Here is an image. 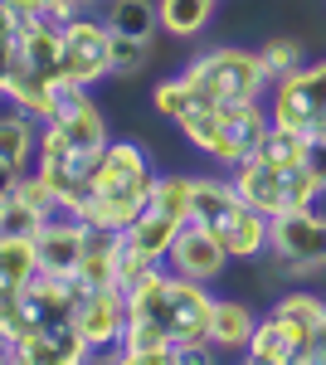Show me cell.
Wrapping results in <instances>:
<instances>
[{
	"mask_svg": "<svg viewBox=\"0 0 326 365\" xmlns=\"http://www.w3.org/2000/svg\"><path fill=\"white\" fill-rule=\"evenodd\" d=\"M151 108L219 170H234L239 161H248L268 132V103H205V98H195V88L180 73L151 88Z\"/></svg>",
	"mask_w": 326,
	"mask_h": 365,
	"instance_id": "6da1fadb",
	"label": "cell"
},
{
	"mask_svg": "<svg viewBox=\"0 0 326 365\" xmlns=\"http://www.w3.org/2000/svg\"><path fill=\"white\" fill-rule=\"evenodd\" d=\"M127 292V317H146L156 322L165 336L175 341L180 361H215V346H210V307H215V292L205 282H190L170 268H146Z\"/></svg>",
	"mask_w": 326,
	"mask_h": 365,
	"instance_id": "7a4b0ae2",
	"label": "cell"
},
{
	"mask_svg": "<svg viewBox=\"0 0 326 365\" xmlns=\"http://www.w3.org/2000/svg\"><path fill=\"white\" fill-rule=\"evenodd\" d=\"M190 220L215 234L219 249L229 253V263H258L268 253V215H258L229 185V175H195Z\"/></svg>",
	"mask_w": 326,
	"mask_h": 365,
	"instance_id": "3957f363",
	"label": "cell"
},
{
	"mask_svg": "<svg viewBox=\"0 0 326 365\" xmlns=\"http://www.w3.org/2000/svg\"><path fill=\"white\" fill-rule=\"evenodd\" d=\"M180 78L195 88V98L205 103H263L272 88V73L258 49L244 44H215L205 54H195Z\"/></svg>",
	"mask_w": 326,
	"mask_h": 365,
	"instance_id": "277c9868",
	"label": "cell"
},
{
	"mask_svg": "<svg viewBox=\"0 0 326 365\" xmlns=\"http://www.w3.org/2000/svg\"><path fill=\"white\" fill-rule=\"evenodd\" d=\"M263 103H268L272 127H287V132H297L307 141L326 137V58L297 63L292 73L272 78Z\"/></svg>",
	"mask_w": 326,
	"mask_h": 365,
	"instance_id": "5b68a950",
	"label": "cell"
},
{
	"mask_svg": "<svg viewBox=\"0 0 326 365\" xmlns=\"http://www.w3.org/2000/svg\"><path fill=\"white\" fill-rule=\"evenodd\" d=\"M229 185L258 210V215H287V210H312L322 200V185L312 180V170H282V166H268L263 156H248L239 161L234 170H224Z\"/></svg>",
	"mask_w": 326,
	"mask_h": 365,
	"instance_id": "8992f818",
	"label": "cell"
},
{
	"mask_svg": "<svg viewBox=\"0 0 326 365\" xmlns=\"http://www.w3.org/2000/svg\"><path fill=\"white\" fill-rule=\"evenodd\" d=\"M287 278H317L326 273V215L312 210H287L268 220V253Z\"/></svg>",
	"mask_w": 326,
	"mask_h": 365,
	"instance_id": "52a82bcc",
	"label": "cell"
},
{
	"mask_svg": "<svg viewBox=\"0 0 326 365\" xmlns=\"http://www.w3.org/2000/svg\"><path fill=\"white\" fill-rule=\"evenodd\" d=\"M58 68L73 88H93L112 78V29L103 25V15L78 10L63 25V44H58Z\"/></svg>",
	"mask_w": 326,
	"mask_h": 365,
	"instance_id": "ba28073f",
	"label": "cell"
},
{
	"mask_svg": "<svg viewBox=\"0 0 326 365\" xmlns=\"http://www.w3.org/2000/svg\"><path fill=\"white\" fill-rule=\"evenodd\" d=\"M151 180H156V161L151 151L132 137H112L93 166L88 180V195H151Z\"/></svg>",
	"mask_w": 326,
	"mask_h": 365,
	"instance_id": "9c48e42d",
	"label": "cell"
},
{
	"mask_svg": "<svg viewBox=\"0 0 326 365\" xmlns=\"http://www.w3.org/2000/svg\"><path fill=\"white\" fill-rule=\"evenodd\" d=\"M73 322H78V336L88 341L93 361H108L127 331V292L122 287H78Z\"/></svg>",
	"mask_w": 326,
	"mask_h": 365,
	"instance_id": "30bf717a",
	"label": "cell"
},
{
	"mask_svg": "<svg viewBox=\"0 0 326 365\" xmlns=\"http://www.w3.org/2000/svg\"><path fill=\"white\" fill-rule=\"evenodd\" d=\"M88 239H93V229L83 225L78 215H49L44 229L34 234V253H39V273H49V278H78V263L83 253H88Z\"/></svg>",
	"mask_w": 326,
	"mask_h": 365,
	"instance_id": "8fae6325",
	"label": "cell"
},
{
	"mask_svg": "<svg viewBox=\"0 0 326 365\" xmlns=\"http://www.w3.org/2000/svg\"><path fill=\"white\" fill-rule=\"evenodd\" d=\"M165 268L170 273H180V278L190 282H219L224 273H229V253L219 249V239L210 234L205 225H185L180 234H175V244H170V253H165Z\"/></svg>",
	"mask_w": 326,
	"mask_h": 365,
	"instance_id": "7c38bea8",
	"label": "cell"
},
{
	"mask_svg": "<svg viewBox=\"0 0 326 365\" xmlns=\"http://www.w3.org/2000/svg\"><path fill=\"white\" fill-rule=\"evenodd\" d=\"M34 151H39V117H29L15 103H0V166L15 175L34 170Z\"/></svg>",
	"mask_w": 326,
	"mask_h": 365,
	"instance_id": "4fadbf2b",
	"label": "cell"
},
{
	"mask_svg": "<svg viewBox=\"0 0 326 365\" xmlns=\"http://www.w3.org/2000/svg\"><path fill=\"white\" fill-rule=\"evenodd\" d=\"M108 361H122V365H180V351H175V341L165 336L156 322L127 317V331H122V341H117V351H112Z\"/></svg>",
	"mask_w": 326,
	"mask_h": 365,
	"instance_id": "5bb4252c",
	"label": "cell"
},
{
	"mask_svg": "<svg viewBox=\"0 0 326 365\" xmlns=\"http://www.w3.org/2000/svg\"><path fill=\"white\" fill-rule=\"evenodd\" d=\"M302 331L287 322V317H277V312H263L258 317V327H253V336H248V361L253 365H297V356H302Z\"/></svg>",
	"mask_w": 326,
	"mask_h": 365,
	"instance_id": "9a60e30c",
	"label": "cell"
},
{
	"mask_svg": "<svg viewBox=\"0 0 326 365\" xmlns=\"http://www.w3.org/2000/svg\"><path fill=\"white\" fill-rule=\"evenodd\" d=\"M180 220H170V215H161V210H141L132 225L122 229V249L132 253V258H141V263H165V253H170V244H175V234H180Z\"/></svg>",
	"mask_w": 326,
	"mask_h": 365,
	"instance_id": "2e32d148",
	"label": "cell"
},
{
	"mask_svg": "<svg viewBox=\"0 0 326 365\" xmlns=\"http://www.w3.org/2000/svg\"><path fill=\"white\" fill-rule=\"evenodd\" d=\"M253 327H258V312L248 307L244 297H215V307H210V346H215V356H244Z\"/></svg>",
	"mask_w": 326,
	"mask_h": 365,
	"instance_id": "e0dca14e",
	"label": "cell"
},
{
	"mask_svg": "<svg viewBox=\"0 0 326 365\" xmlns=\"http://www.w3.org/2000/svg\"><path fill=\"white\" fill-rule=\"evenodd\" d=\"M117 273H122V234H98L93 229L73 282L78 287H117Z\"/></svg>",
	"mask_w": 326,
	"mask_h": 365,
	"instance_id": "ac0fdd59",
	"label": "cell"
},
{
	"mask_svg": "<svg viewBox=\"0 0 326 365\" xmlns=\"http://www.w3.org/2000/svg\"><path fill=\"white\" fill-rule=\"evenodd\" d=\"M103 25L122 39H156L161 34V10H156V0H108Z\"/></svg>",
	"mask_w": 326,
	"mask_h": 365,
	"instance_id": "d6986e66",
	"label": "cell"
},
{
	"mask_svg": "<svg viewBox=\"0 0 326 365\" xmlns=\"http://www.w3.org/2000/svg\"><path fill=\"white\" fill-rule=\"evenodd\" d=\"M34 278H39L34 239H0V302L15 297V292H25Z\"/></svg>",
	"mask_w": 326,
	"mask_h": 365,
	"instance_id": "ffe728a7",
	"label": "cell"
},
{
	"mask_svg": "<svg viewBox=\"0 0 326 365\" xmlns=\"http://www.w3.org/2000/svg\"><path fill=\"white\" fill-rule=\"evenodd\" d=\"M156 10H161V34L170 39H200L210 20H215L219 0H156Z\"/></svg>",
	"mask_w": 326,
	"mask_h": 365,
	"instance_id": "44dd1931",
	"label": "cell"
},
{
	"mask_svg": "<svg viewBox=\"0 0 326 365\" xmlns=\"http://www.w3.org/2000/svg\"><path fill=\"white\" fill-rule=\"evenodd\" d=\"M190 200H195V175H185V170H156L151 195H146L151 210H161V215H170V220L190 225Z\"/></svg>",
	"mask_w": 326,
	"mask_h": 365,
	"instance_id": "7402d4cb",
	"label": "cell"
},
{
	"mask_svg": "<svg viewBox=\"0 0 326 365\" xmlns=\"http://www.w3.org/2000/svg\"><path fill=\"white\" fill-rule=\"evenodd\" d=\"M44 210L39 205H29L15 185H5L0 190V239H34L39 229H44Z\"/></svg>",
	"mask_w": 326,
	"mask_h": 365,
	"instance_id": "603a6c76",
	"label": "cell"
},
{
	"mask_svg": "<svg viewBox=\"0 0 326 365\" xmlns=\"http://www.w3.org/2000/svg\"><path fill=\"white\" fill-rule=\"evenodd\" d=\"M272 312L287 317L302 336H307L317 322H326V297H322V292H312V287H282V292L272 297Z\"/></svg>",
	"mask_w": 326,
	"mask_h": 365,
	"instance_id": "cb8c5ba5",
	"label": "cell"
},
{
	"mask_svg": "<svg viewBox=\"0 0 326 365\" xmlns=\"http://www.w3.org/2000/svg\"><path fill=\"white\" fill-rule=\"evenodd\" d=\"M253 156H263L268 166H282V170H302L307 166V137H297V132L272 127L268 122V132H263V141H258Z\"/></svg>",
	"mask_w": 326,
	"mask_h": 365,
	"instance_id": "d4e9b609",
	"label": "cell"
},
{
	"mask_svg": "<svg viewBox=\"0 0 326 365\" xmlns=\"http://www.w3.org/2000/svg\"><path fill=\"white\" fill-rule=\"evenodd\" d=\"M151 44H156V39H122V34H112V78H136V73H146Z\"/></svg>",
	"mask_w": 326,
	"mask_h": 365,
	"instance_id": "484cf974",
	"label": "cell"
},
{
	"mask_svg": "<svg viewBox=\"0 0 326 365\" xmlns=\"http://www.w3.org/2000/svg\"><path fill=\"white\" fill-rule=\"evenodd\" d=\"M258 54H263V63H268L272 78H282V73H292L297 63H307V58H302V44H297V39H287V34L268 39V44L258 49Z\"/></svg>",
	"mask_w": 326,
	"mask_h": 365,
	"instance_id": "4316f807",
	"label": "cell"
},
{
	"mask_svg": "<svg viewBox=\"0 0 326 365\" xmlns=\"http://www.w3.org/2000/svg\"><path fill=\"white\" fill-rule=\"evenodd\" d=\"M15 49H20V20H15V10L0 0V93H5V78H10Z\"/></svg>",
	"mask_w": 326,
	"mask_h": 365,
	"instance_id": "83f0119b",
	"label": "cell"
},
{
	"mask_svg": "<svg viewBox=\"0 0 326 365\" xmlns=\"http://www.w3.org/2000/svg\"><path fill=\"white\" fill-rule=\"evenodd\" d=\"M297 365H326V322H317L312 331H307V341H302V356Z\"/></svg>",
	"mask_w": 326,
	"mask_h": 365,
	"instance_id": "f1b7e54d",
	"label": "cell"
},
{
	"mask_svg": "<svg viewBox=\"0 0 326 365\" xmlns=\"http://www.w3.org/2000/svg\"><path fill=\"white\" fill-rule=\"evenodd\" d=\"M307 170H312V180L322 185V195H326V137L307 141Z\"/></svg>",
	"mask_w": 326,
	"mask_h": 365,
	"instance_id": "f546056e",
	"label": "cell"
},
{
	"mask_svg": "<svg viewBox=\"0 0 326 365\" xmlns=\"http://www.w3.org/2000/svg\"><path fill=\"white\" fill-rule=\"evenodd\" d=\"M0 365H15V341L0 331Z\"/></svg>",
	"mask_w": 326,
	"mask_h": 365,
	"instance_id": "4dcf8cb0",
	"label": "cell"
},
{
	"mask_svg": "<svg viewBox=\"0 0 326 365\" xmlns=\"http://www.w3.org/2000/svg\"><path fill=\"white\" fill-rule=\"evenodd\" d=\"M93 5H108V0H88V10H93Z\"/></svg>",
	"mask_w": 326,
	"mask_h": 365,
	"instance_id": "1f68e13d",
	"label": "cell"
}]
</instances>
